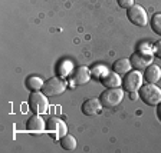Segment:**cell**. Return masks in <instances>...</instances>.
I'll return each instance as SVG.
<instances>
[{"mask_svg": "<svg viewBox=\"0 0 161 153\" xmlns=\"http://www.w3.org/2000/svg\"><path fill=\"white\" fill-rule=\"evenodd\" d=\"M121 74H118L117 72H108L102 79H101V83L104 84L107 89L111 87H119L122 84V79H121Z\"/></svg>", "mask_w": 161, "mask_h": 153, "instance_id": "8fae6325", "label": "cell"}, {"mask_svg": "<svg viewBox=\"0 0 161 153\" xmlns=\"http://www.w3.org/2000/svg\"><path fill=\"white\" fill-rule=\"evenodd\" d=\"M127 17L132 24L135 26H140V27H144L148 24V14L145 12V9L140 4H134L131 6L127 12Z\"/></svg>", "mask_w": 161, "mask_h": 153, "instance_id": "8992f818", "label": "cell"}, {"mask_svg": "<svg viewBox=\"0 0 161 153\" xmlns=\"http://www.w3.org/2000/svg\"><path fill=\"white\" fill-rule=\"evenodd\" d=\"M124 99V90L119 87H111L107 89L105 92H102V94L99 96V100L104 107H115L122 102Z\"/></svg>", "mask_w": 161, "mask_h": 153, "instance_id": "3957f363", "label": "cell"}, {"mask_svg": "<svg viewBox=\"0 0 161 153\" xmlns=\"http://www.w3.org/2000/svg\"><path fill=\"white\" fill-rule=\"evenodd\" d=\"M47 132L53 133V136L59 139V137H64L68 133V126L59 117H50L47 120Z\"/></svg>", "mask_w": 161, "mask_h": 153, "instance_id": "ba28073f", "label": "cell"}, {"mask_svg": "<svg viewBox=\"0 0 161 153\" xmlns=\"http://www.w3.org/2000/svg\"><path fill=\"white\" fill-rule=\"evenodd\" d=\"M45 122L43 119L40 117V115L35 113L33 116H30L26 122V130L29 132H43L45 130Z\"/></svg>", "mask_w": 161, "mask_h": 153, "instance_id": "7c38bea8", "label": "cell"}, {"mask_svg": "<svg viewBox=\"0 0 161 153\" xmlns=\"http://www.w3.org/2000/svg\"><path fill=\"white\" fill-rule=\"evenodd\" d=\"M43 84H45V82L39 76H29L26 79V87L30 92H37L39 89L43 87Z\"/></svg>", "mask_w": 161, "mask_h": 153, "instance_id": "2e32d148", "label": "cell"}, {"mask_svg": "<svg viewBox=\"0 0 161 153\" xmlns=\"http://www.w3.org/2000/svg\"><path fill=\"white\" fill-rule=\"evenodd\" d=\"M157 116H158V119H160V122H161V102L157 105Z\"/></svg>", "mask_w": 161, "mask_h": 153, "instance_id": "603a6c76", "label": "cell"}, {"mask_svg": "<svg viewBox=\"0 0 161 153\" xmlns=\"http://www.w3.org/2000/svg\"><path fill=\"white\" fill-rule=\"evenodd\" d=\"M153 60H154L153 53H144V52H141V50H138L137 53H134L130 57L131 66L135 70L147 69L150 64H153Z\"/></svg>", "mask_w": 161, "mask_h": 153, "instance_id": "52a82bcc", "label": "cell"}, {"mask_svg": "<svg viewBox=\"0 0 161 153\" xmlns=\"http://www.w3.org/2000/svg\"><path fill=\"white\" fill-rule=\"evenodd\" d=\"M131 69H132L131 62L128 59H125V57L115 60L114 64H112V70H114V72H117L118 74H127L128 72H131Z\"/></svg>", "mask_w": 161, "mask_h": 153, "instance_id": "5bb4252c", "label": "cell"}, {"mask_svg": "<svg viewBox=\"0 0 161 153\" xmlns=\"http://www.w3.org/2000/svg\"><path fill=\"white\" fill-rule=\"evenodd\" d=\"M117 3L121 9H125V10H128L131 6H134L135 4L134 0H117Z\"/></svg>", "mask_w": 161, "mask_h": 153, "instance_id": "ffe728a7", "label": "cell"}, {"mask_svg": "<svg viewBox=\"0 0 161 153\" xmlns=\"http://www.w3.org/2000/svg\"><path fill=\"white\" fill-rule=\"evenodd\" d=\"M66 89V82L62 77H50L49 80H46L42 87V92L46 94L47 97L58 96V94L64 93Z\"/></svg>", "mask_w": 161, "mask_h": 153, "instance_id": "5b68a950", "label": "cell"}, {"mask_svg": "<svg viewBox=\"0 0 161 153\" xmlns=\"http://www.w3.org/2000/svg\"><path fill=\"white\" fill-rule=\"evenodd\" d=\"M72 72V63L70 62H62L58 67V73L60 74V77H65Z\"/></svg>", "mask_w": 161, "mask_h": 153, "instance_id": "ac0fdd59", "label": "cell"}, {"mask_svg": "<svg viewBox=\"0 0 161 153\" xmlns=\"http://www.w3.org/2000/svg\"><path fill=\"white\" fill-rule=\"evenodd\" d=\"M89 79H91V70L86 66H82L74 70V73L69 76V83L72 86H79V84L88 83Z\"/></svg>", "mask_w": 161, "mask_h": 153, "instance_id": "9c48e42d", "label": "cell"}, {"mask_svg": "<svg viewBox=\"0 0 161 153\" xmlns=\"http://www.w3.org/2000/svg\"><path fill=\"white\" fill-rule=\"evenodd\" d=\"M151 29L154 33L161 36V13H155L151 16Z\"/></svg>", "mask_w": 161, "mask_h": 153, "instance_id": "e0dca14e", "label": "cell"}, {"mask_svg": "<svg viewBox=\"0 0 161 153\" xmlns=\"http://www.w3.org/2000/svg\"><path fill=\"white\" fill-rule=\"evenodd\" d=\"M107 73H108L107 66H97V67H94L92 72H91V76H94V79L101 80Z\"/></svg>", "mask_w": 161, "mask_h": 153, "instance_id": "d6986e66", "label": "cell"}, {"mask_svg": "<svg viewBox=\"0 0 161 153\" xmlns=\"http://www.w3.org/2000/svg\"><path fill=\"white\" fill-rule=\"evenodd\" d=\"M29 107L30 110L36 115H45L49 109V102H47V96L43 93V92H32L29 96Z\"/></svg>", "mask_w": 161, "mask_h": 153, "instance_id": "7a4b0ae2", "label": "cell"}, {"mask_svg": "<svg viewBox=\"0 0 161 153\" xmlns=\"http://www.w3.org/2000/svg\"><path fill=\"white\" fill-rule=\"evenodd\" d=\"M153 49H154V54H155V56L161 59V40L155 42V43H154V47H153Z\"/></svg>", "mask_w": 161, "mask_h": 153, "instance_id": "44dd1931", "label": "cell"}, {"mask_svg": "<svg viewBox=\"0 0 161 153\" xmlns=\"http://www.w3.org/2000/svg\"><path fill=\"white\" fill-rule=\"evenodd\" d=\"M102 107L104 106H102L99 99H86L82 103V113L85 116H95V115L101 113Z\"/></svg>", "mask_w": 161, "mask_h": 153, "instance_id": "30bf717a", "label": "cell"}, {"mask_svg": "<svg viewBox=\"0 0 161 153\" xmlns=\"http://www.w3.org/2000/svg\"><path fill=\"white\" fill-rule=\"evenodd\" d=\"M140 99L148 106H155L161 102V89L155 83H147L142 84L138 90Z\"/></svg>", "mask_w": 161, "mask_h": 153, "instance_id": "6da1fadb", "label": "cell"}, {"mask_svg": "<svg viewBox=\"0 0 161 153\" xmlns=\"http://www.w3.org/2000/svg\"><path fill=\"white\" fill-rule=\"evenodd\" d=\"M144 79L148 83H157L161 79V69L157 64H150L144 72Z\"/></svg>", "mask_w": 161, "mask_h": 153, "instance_id": "4fadbf2b", "label": "cell"}, {"mask_svg": "<svg viewBox=\"0 0 161 153\" xmlns=\"http://www.w3.org/2000/svg\"><path fill=\"white\" fill-rule=\"evenodd\" d=\"M138 97H140L138 92H131V94H130V99H131V100H137Z\"/></svg>", "mask_w": 161, "mask_h": 153, "instance_id": "7402d4cb", "label": "cell"}, {"mask_svg": "<svg viewBox=\"0 0 161 153\" xmlns=\"http://www.w3.org/2000/svg\"><path fill=\"white\" fill-rule=\"evenodd\" d=\"M144 82V74L141 73L140 70H131L128 72L127 76L122 79V86H124L125 92H138L142 86Z\"/></svg>", "mask_w": 161, "mask_h": 153, "instance_id": "277c9868", "label": "cell"}, {"mask_svg": "<svg viewBox=\"0 0 161 153\" xmlns=\"http://www.w3.org/2000/svg\"><path fill=\"white\" fill-rule=\"evenodd\" d=\"M60 146H62V149L64 150H68V152H72V150L76 149V139H75L72 135H65L64 137H60Z\"/></svg>", "mask_w": 161, "mask_h": 153, "instance_id": "9a60e30c", "label": "cell"}]
</instances>
